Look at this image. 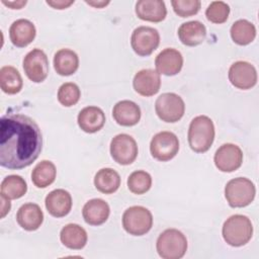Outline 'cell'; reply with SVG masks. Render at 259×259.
<instances>
[{
	"label": "cell",
	"instance_id": "obj_1",
	"mask_svg": "<svg viewBox=\"0 0 259 259\" xmlns=\"http://www.w3.org/2000/svg\"><path fill=\"white\" fill-rule=\"evenodd\" d=\"M42 148L36 122L21 113H7L0 120V165L19 170L31 165Z\"/></svg>",
	"mask_w": 259,
	"mask_h": 259
},
{
	"label": "cell",
	"instance_id": "obj_2",
	"mask_svg": "<svg viewBox=\"0 0 259 259\" xmlns=\"http://www.w3.org/2000/svg\"><path fill=\"white\" fill-rule=\"evenodd\" d=\"M214 125L206 115L195 116L188 128V144L195 153H204L209 150L214 140Z\"/></svg>",
	"mask_w": 259,
	"mask_h": 259
},
{
	"label": "cell",
	"instance_id": "obj_3",
	"mask_svg": "<svg viewBox=\"0 0 259 259\" xmlns=\"http://www.w3.org/2000/svg\"><path fill=\"white\" fill-rule=\"evenodd\" d=\"M223 238L233 247L246 245L252 238L253 226L250 219L243 214L231 215L223 225Z\"/></svg>",
	"mask_w": 259,
	"mask_h": 259
},
{
	"label": "cell",
	"instance_id": "obj_4",
	"mask_svg": "<svg viewBox=\"0 0 259 259\" xmlns=\"http://www.w3.org/2000/svg\"><path fill=\"white\" fill-rule=\"evenodd\" d=\"M156 249L163 259H180L187 251L186 237L176 229H167L159 235Z\"/></svg>",
	"mask_w": 259,
	"mask_h": 259
},
{
	"label": "cell",
	"instance_id": "obj_5",
	"mask_svg": "<svg viewBox=\"0 0 259 259\" xmlns=\"http://www.w3.org/2000/svg\"><path fill=\"white\" fill-rule=\"evenodd\" d=\"M256 188L254 183L245 177L230 180L225 187V197L232 207H245L255 197Z\"/></svg>",
	"mask_w": 259,
	"mask_h": 259
},
{
	"label": "cell",
	"instance_id": "obj_6",
	"mask_svg": "<svg viewBox=\"0 0 259 259\" xmlns=\"http://www.w3.org/2000/svg\"><path fill=\"white\" fill-rule=\"evenodd\" d=\"M153 226L151 211L141 205H134L124 210L122 214V227L126 233L133 236L147 234Z\"/></svg>",
	"mask_w": 259,
	"mask_h": 259
},
{
	"label": "cell",
	"instance_id": "obj_7",
	"mask_svg": "<svg viewBox=\"0 0 259 259\" xmlns=\"http://www.w3.org/2000/svg\"><path fill=\"white\" fill-rule=\"evenodd\" d=\"M155 110L161 120L165 122H176L182 118L185 111V104L178 94L166 92L156 99Z\"/></svg>",
	"mask_w": 259,
	"mask_h": 259
},
{
	"label": "cell",
	"instance_id": "obj_8",
	"mask_svg": "<svg viewBox=\"0 0 259 259\" xmlns=\"http://www.w3.org/2000/svg\"><path fill=\"white\" fill-rule=\"evenodd\" d=\"M179 151V140L177 136L168 131L156 134L150 143V152L152 156L161 162H167L173 159Z\"/></svg>",
	"mask_w": 259,
	"mask_h": 259
},
{
	"label": "cell",
	"instance_id": "obj_9",
	"mask_svg": "<svg viewBox=\"0 0 259 259\" xmlns=\"http://www.w3.org/2000/svg\"><path fill=\"white\" fill-rule=\"evenodd\" d=\"M160 44L158 30L151 26H139L134 29L131 36V46L134 52L141 56H150Z\"/></svg>",
	"mask_w": 259,
	"mask_h": 259
},
{
	"label": "cell",
	"instance_id": "obj_10",
	"mask_svg": "<svg viewBox=\"0 0 259 259\" xmlns=\"http://www.w3.org/2000/svg\"><path fill=\"white\" fill-rule=\"evenodd\" d=\"M26 77L34 82L45 81L49 74V60L46 53L40 49H33L28 52L22 62Z\"/></svg>",
	"mask_w": 259,
	"mask_h": 259
},
{
	"label": "cell",
	"instance_id": "obj_11",
	"mask_svg": "<svg viewBox=\"0 0 259 259\" xmlns=\"http://www.w3.org/2000/svg\"><path fill=\"white\" fill-rule=\"evenodd\" d=\"M110 155L120 165L132 164L138 156L136 140L127 134L116 135L110 142Z\"/></svg>",
	"mask_w": 259,
	"mask_h": 259
},
{
	"label": "cell",
	"instance_id": "obj_12",
	"mask_svg": "<svg viewBox=\"0 0 259 259\" xmlns=\"http://www.w3.org/2000/svg\"><path fill=\"white\" fill-rule=\"evenodd\" d=\"M229 80L236 88L247 90L257 83V71L246 61H237L229 69Z\"/></svg>",
	"mask_w": 259,
	"mask_h": 259
},
{
	"label": "cell",
	"instance_id": "obj_13",
	"mask_svg": "<svg viewBox=\"0 0 259 259\" xmlns=\"http://www.w3.org/2000/svg\"><path fill=\"white\" fill-rule=\"evenodd\" d=\"M215 167L222 172H233L239 169L243 162L242 150L234 144H224L213 157Z\"/></svg>",
	"mask_w": 259,
	"mask_h": 259
},
{
	"label": "cell",
	"instance_id": "obj_14",
	"mask_svg": "<svg viewBox=\"0 0 259 259\" xmlns=\"http://www.w3.org/2000/svg\"><path fill=\"white\" fill-rule=\"evenodd\" d=\"M155 66L159 74L174 76L182 69L183 57L179 51L167 48L158 54L155 59Z\"/></svg>",
	"mask_w": 259,
	"mask_h": 259
},
{
	"label": "cell",
	"instance_id": "obj_15",
	"mask_svg": "<svg viewBox=\"0 0 259 259\" xmlns=\"http://www.w3.org/2000/svg\"><path fill=\"white\" fill-rule=\"evenodd\" d=\"M135 91L142 96H153L160 90V74L152 69H143L139 71L133 80Z\"/></svg>",
	"mask_w": 259,
	"mask_h": 259
},
{
	"label": "cell",
	"instance_id": "obj_16",
	"mask_svg": "<svg viewBox=\"0 0 259 259\" xmlns=\"http://www.w3.org/2000/svg\"><path fill=\"white\" fill-rule=\"evenodd\" d=\"M72 203L71 194L62 188L51 191L45 200L47 210L55 218L67 215L72 208Z\"/></svg>",
	"mask_w": 259,
	"mask_h": 259
},
{
	"label": "cell",
	"instance_id": "obj_17",
	"mask_svg": "<svg viewBox=\"0 0 259 259\" xmlns=\"http://www.w3.org/2000/svg\"><path fill=\"white\" fill-rule=\"evenodd\" d=\"M36 34L34 24L24 18L15 20L9 28V37L11 42L17 48H24L33 41Z\"/></svg>",
	"mask_w": 259,
	"mask_h": 259
},
{
	"label": "cell",
	"instance_id": "obj_18",
	"mask_svg": "<svg viewBox=\"0 0 259 259\" xmlns=\"http://www.w3.org/2000/svg\"><path fill=\"white\" fill-rule=\"evenodd\" d=\"M79 127L88 134L100 131L105 123V114L103 110L97 106H86L78 114L77 117Z\"/></svg>",
	"mask_w": 259,
	"mask_h": 259
},
{
	"label": "cell",
	"instance_id": "obj_19",
	"mask_svg": "<svg viewBox=\"0 0 259 259\" xmlns=\"http://www.w3.org/2000/svg\"><path fill=\"white\" fill-rule=\"evenodd\" d=\"M110 213L108 203L101 198L88 200L82 209L84 221L90 226H100L104 224Z\"/></svg>",
	"mask_w": 259,
	"mask_h": 259
},
{
	"label": "cell",
	"instance_id": "obj_20",
	"mask_svg": "<svg viewBox=\"0 0 259 259\" xmlns=\"http://www.w3.org/2000/svg\"><path fill=\"white\" fill-rule=\"evenodd\" d=\"M16 221L25 231H35L44 222V213L38 204L27 202L17 210Z\"/></svg>",
	"mask_w": 259,
	"mask_h": 259
},
{
	"label": "cell",
	"instance_id": "obj_21",
	"mask_svg": "<svg viewBox=\"0 0 259 259\" xmlns=\"http://www.w3.org/2000/svg\"><path fill=\"white\" fill-rule=\"evenodd\" d=\"M136 14L142 20L160 22L165 19L167 9L162 0H140L136 3Z\"/></svg>",
	"mask_w": 259,
	"mask_h": 259
},
{
	"label": "cell",
	"instance_id": "obj_22",
	"mask_svg": "<svg viewBox=\"0 0 259 259\" xmlns=\"http://www.w3.org/2000/svg\"><path fill=\"white\" fill-rule=\"evenodd\" d=\"M112 116L118 124L122 126H133L141 119V109L134 101L121 100L113 106Z\"/></svg>",
	"mask_w": 259,
	"mask_h": 259
},
{
	"label": "cell",
	"instance_id": "obj_23",
	"mask_svg": "<svg viewBox=\"0 0 259 259\" xmlns=\"http://www.w3.org/2000/svg\"><path fill=\"white\" fill-rule=\"evenodd\" d=\"M177 33L183 45L187 47H195L205 39L206 28L200 21L191 20L182 23L179 26Z\"/></svg>",
	"mask_w": 259,
	"mask_h": 259
},
{
	"label": "cell",
	"instance_id": "obj_24",
	"mask_svg": "<svg viewBox=\"0 0 259 259\" xmlns=\"http://www.w3.org/2000/svg\"><path fill=\"white\" fill-rule=\"evenodd\" d=\"M60 240L64 246L72 250H80L85 247L88 236L81 226L68 224L60 232Z\"/></svg>",
	"mask_w": 259,
	"mask_h": 259
},
{
	"label": "cell",
	"instance_id": "obj_25",
	"mask_svg": "<svg viewBox=\"0 0 259 259\" xmlns=\"http://www.w3.org/2000/svg\"><path fill=\"white\" fill-rule=\"evenodd\" d=\"M54 68L61 76H70L79 68L78 55L70 49L59 50L54 57Z\"/></svg>",
	"mask_w": 259,
	"mask_h": 259
},
{
	"label": "cell",
	"instance_id": "obj_26",
	"mask_svg": "<svg viewBox=\"0 0 259 259\" xmlns=\"http://www.w3.org/2000/svg\"><path fill=\"white\" fill-rule=\"evenodd\" d=\"M94 185L101 193H113L120 186V176L112 168H102L95 174Z\"/></svg>",
	"mask_w": 259,
	"mask_h": 259
},
{
	"label": "cell",
	"instance_id": "obj_27",
	"mask_svg": "<svg viewBox=\"0 0 259 259\" xmlns=\"http://www.w3.org/2000/svg\"><path fill=\"white\" fill-rule=\"evenodd\" d=\"M57 176V169L53 162L42 160L36 164L31 172V181L38 188H46L51 185Z\"/></svg>",
	"mask_w": 259,
	"mask_h": 259
},
{
	"label": "cell",
	"instance_id": "obj_28",
	"mask_svg": "<svg viewBox=\"0 0 259 259\" xmlns=\"http://www.w3.org/2000/svg\"><path fill=\"white\" fill-rule=\"evenodd\" d=\"M23 86V81L18 70L12 66H3L0 69V87L6 94H16Z\"/></svg>",
	"mask_w": 259,
	"mask_h": 259
},
{
	"label": "cell",
	"instance_id": "obj_29",
	"mask_svg": "<svg viewBox=\"0 0 259 259\" xmlns=\"http://www.w3.org/2000/svg\"><path fill=\"white\" fill-rule=\"evenodd\" d=\"M27 191V184L25 180L19 175L6 176L0 185V194L11 199H18L22 197Z\"/></svg>",
	"mask_w": 259,
	"mask_h": 259
},
{
	"label": "cell",
	"instance_id": "obj_30",
	"mask_svg": "<svg viewBox=\"0 0 259 259\" xmlns=\"http://www.w3.org/2000/svg\"><path fill=\"white\" fill-rule=\"evenodd\" d=\"M231 37L239 46H246L252 42L256 36L255 25L246 20L239 19L231 26Z\"/></svg>",
	"mask_w": 259,
	"mask_h": 259
},
{
	"label": "cell",
	"instance_id": "obj_31",
	"mask_svg": "<svg viewBox=\"0 0 259 259\" xmlns=\"http://www.w3.org/2000/svg\"><path fill=\"white\" fill-rule=\"evenodd\" d=\"M151 186L152 177L144 170L134 171L127 178V187L135 194H144L149 191Z\"/></svg>",
	"mask_w": 259,
	"mask_h": 259
},
{
	"label": "cell",
	"instance_id": "obj_32",
	"mask_svg": "<svg viewBox=\"0 0 259 259\" xmlns=\"http://www.w3.org/2000/svg\"><path fill=\"white\" fill-rule=\"evenodd\" d=\"M81 97V91L77 84L73 82H66L62 84L58 90V100L66 107L75 105Z\"/></svg>",
	"mask_w": 259,
	"mask_h": 259
},
{
	"label": "cell",
	"instance_id": "obj_33",
	"mask_svg": "<svg viewBox=\"0 0 259 259\" xmlns=\"http://www.w3.org/2000/svg\"><path fill=\"white\" fill-rule=\"evenodd\" d=\"M230 14V7L224 1H212L205 10L207 20L212 23H224Z\"/></svg>",
	"mask_w": 259,
	"mask_h": 259
},
{
	"label": "cell",
	"instance_id": "obj_34",
	"mask_svg": "<svg viewBox=\"0 0 259 259\" xmlns=\"http://www.w3.org/2000/svg\"><path fill=\"white\" fill-rule=\"evenodd\" d=\"M174 12L180 17H189L196 14L201 6L199 0H172Z\"/></svg>",
	"mask_w": 259,
	"mask_h": 259
},
{
	"label": "cell",
	"instance_id": "obj_35",
	"mask_svg": "<svg viewBox=\"0 0 259 259\" xmlns=\"http://www.w3.org/2000/svg\"><path fill=\"white\" fill-rule=\"evenodd\" d=\"M74 3V0H70V1H66V0H55V1H47V4L52 6L55 9H66L68 8L70 5H72Z\"/></svg>",
	"mask_w": 259,
	"mask_h": 259
},
{
	"label": "cell",
	"instance_id": "obj_36",
	"mask_svg": "<svg viewBox=\"0 0 259 259\" xmlns=\"http://www.w3.org/2000/svg\"><path fill=\"white\" fill-rule=\"evenodd\" d=\"M11 203L10 199L5 197L4 195H1V218H4L10 210Z\"/></svg>",
	"mask_w": 259,
	"mask_h": 259
},
{
	"label": "cell",
	"instance_id": "obj_37",
	"mask_svg": "<svg viewBox=\"0 0 259 259\" xmlns=\"http://www.w3.org/2000/svg\"><path fill=\"white\" fill-rule=\"evenodd\" d=\"M2 3L8 7H10L11 9H20L22 6H24L26 4V1H5L2 0Z\"/></svg>",
	"mask_w": 259,
	"mask_h": 259
},
{
	"label": "cell",
	"instance_id": "obj_38",
	"mask_svg": "<svg viewBox=\"0 0 259 259\" xmlns=\"http://www.w3.org/2000/svg\"><path fill=\"white\" fill-rule=\"evenodd\" d=\"M87 4L95 7V8H102L103 6H106L109 4V1H85Z\"/></svg>",
	"mask_w": 259,
	"mask_h": 259
}]
</instances>
